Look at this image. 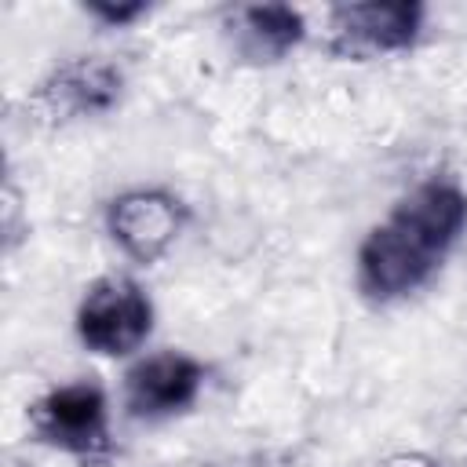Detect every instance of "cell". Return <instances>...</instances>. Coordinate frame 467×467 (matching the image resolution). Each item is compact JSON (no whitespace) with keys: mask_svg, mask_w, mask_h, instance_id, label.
<instances>
[{"mask_svg":"<svg viewBox=\"0 0 467 467\" xmlns=\"http://www.w3.org/2000/svg\"><path fill=\"white\" fill-rule=\"evenodd\" d=\"M416 26H420L416 4H350L336 11V51L343 55L398 51L416 36Z\"/></svg>","mask_w":467,"mask_h":467,"instance_id":"obj_4","label":"cell"},{"mask_svg":"<svg viewBox=\"0 0 467 467\" xmlns=\"http://www.w3.org/2000/svg\"><path fill=\"white\" fill-rule=\"evenodd\" d=\"M467 223V197L452 182H423L379 223L358 255L361 288L372 299L412 292L445 259Z\"/></svg>","mask_w":467,"mask_h":467,"instance_id":"obj_1","label":"cell"},{"mask_svg":"<svg viewBox=\"0 0 467 467\" xmlns=\"http://www.w3.org/2000/svg\"><path fill=\"white\" fill-rule=\"evenodd\" d=\"M150 317H153L150 299L142 296V288L135 281L102 277L88 288V296L80 303L77 332L99 354H128L146 339Z\"/></svg>","mask_w":467,"mask_h":467,"instance_id":"obj_2","label":"cell"},{"mask_svg":"<svg viewBox=\"0 0 467 467\" xmlns=\"http://www.w3.org/2000/svg\"><path fill=\"white\" fill-rule=\"evenodd\" d=\"M387 467H423V463H409V460H401V463H387Z\"/></svg>","mask_w":467,"mask_h":467,"instance_id":"obj_10","label":"cell"},{"mask_svg":"<svg viewBox=\"0 0 467 467\" xmlns=\"http://www.w3.org/2000/svg\"><path fill=\"white\" fill-rule=\"evenodd\" d=\"M109 230L124 244L128 255L150 263V259H157L175 241V234H179V208H175L171 197L153 193V190L124 193L109 208Z\"/></svg>","mask_w":467,"mask_h":467,"instance_id":"obj_5","label":"cell"},{"mask_svg":"<svg viewBox=\"0 0 467 467\" xmlns=\"http://www.w3.org/2000/svg\"><path fill=\"white\" fill-rule=\"evenodd\" d=\"M241 29L248 33L255 55H281L303 36V18L285 4H263L241 11Z\"/></svg>","mask_w":467,"mask_h":467,"instance_id":"obj_7","label":"cell"},{"mask_svg":"<svg viewBox=\"0 0 467 467\" xmlns=\"http://www.w3.org/2000/svg\"><path fill=\"white\" fill-rule=\"evenodd\" d=\"M51 99H66V109L69 113H80V109H102L113 102L117 95V73L106 69V66H73L66 73H58V80L44 91Z\"/></svg>","mask_w":467,"mask_h":467,"instance_id":"obj_8","label":"cell"},{"mask_svg":"<svg viewBox=\"0 0 467 467\" xmlns=\"http://www.w3.org/2000/svg\"><path fill=\"white\" fill-rule=\"evenodd\" d=\"M91 11L99 15V18H106V22H128V18H135V15H142V4H91Z\"/></svg>","mask_w":467,"mask_h":467,"instance_id":"obj_9","label":"cell"},{"mask_svg":"<svg viewBox=\"0 0 467 467\" xmlns=\"http://www.w3.org/2000/svg\"><path fill=\"white\" fill-rule=\"evenodd\" d=\"M33 431L66 452L99 456L109 449L106 398L95 383H69L33 405Z\"/></svg>","mask_w":467,"mask_h":467,"instance_id":"obj_3","label":"cell"},{"mask_svg":"<svg viewBox=\"0 0 467 467\" xmlns=\"http://www.w3.org/2000/svg\"><path fill=\"white\" fill-rule=\"evenodd\" d=\"M201 365L182 354H157L131 368L128 376V405L139 416H164L186 409L197 398Z\"/></svg>","mask_w":467,"mask_h":467,"instance_id":"obj_6","label":"cell"}]
</instances>
